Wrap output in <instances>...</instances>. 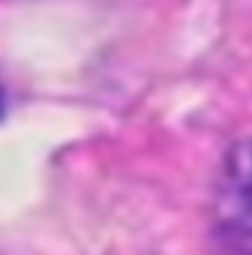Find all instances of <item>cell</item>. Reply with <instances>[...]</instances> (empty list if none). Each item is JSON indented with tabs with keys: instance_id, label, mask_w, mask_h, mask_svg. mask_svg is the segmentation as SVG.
I'll return each mask as SVG.
<instances>
[{
	"instance_id": "1",
	"label": "cell",
	"mask_w": 252,
	"mask_h": 255,
	"mask_svg": "<svg viewBox=\"0 0 252 255\" xmlns=\"http://www.w3.org/2000/svg\"><path fill=\"white\" fill-rule=\"evenodd\" d=\"M231 231L234 247H242L244 255H252V164H247L236 183L231 185Z\"/></svg>"
}]
</instances>
